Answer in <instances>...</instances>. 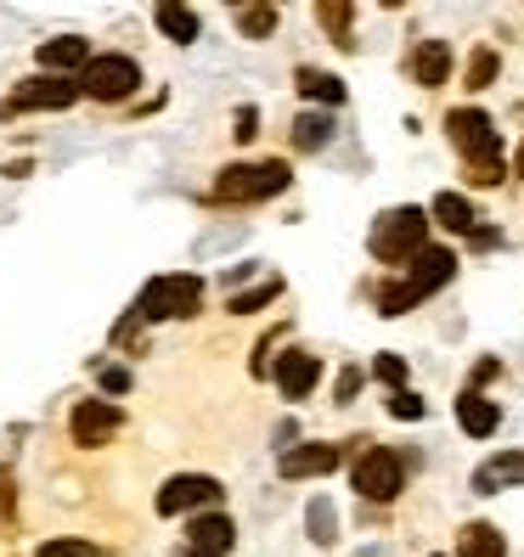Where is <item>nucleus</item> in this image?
<instances>
[{
  "instance_id": "obj_1",
  "label": "nucleus",
  "mask_w": 524,
  "mask_h": 557,
  "mask_svg": "<svg viewBox=\"0 0 524 557\" xmlns=\"http://www.w3.org/2000/svg\"><path fill=\"white\" fill-rule=\"evenodd\" d=\"M451 129V147L468 158V170H474V186H497L508 175V163H502V136H497V124H490V113L479 108H456L446 119Z\"/></svg>"
},
{
  "instance_id": "obj_2",
  "label": "nucleus",
  "mask_w": 524,
  "mask_h": 557,
  "mask_svg": "<svg viewBox=\"0 0 524 557\" xmlns=\"http://www.w3.org/2000/svg\"><path fill=\"white\" fill-rule=\"evenodd\" d=\"M451 276H456V253L451 248H423L406 265V282L378 287V315H406L412 305L429 299V293H440Z\"/></svg>"
},
{
  "instance_id": "obj_3",
  "label": "nucleus",
  "mask_w": 524,
  "mask_h": 557,
  "mask_svg": "<svg viewBox=\"0 0 524 557\" xmlns=\"http://www.w3.org/2000/svg\"><path fill=\"white\" fill-rule=\"evenodd\" d=\"M423 237H429V214L406 203V209H389V214L373 220L367 248H373V259H383V265H412V259L429 248Z\"/></svg>"
},
{
  "instance_id": "obj_4",
  "label": "nucleus",
  "mask_w": 524,
  "mask_h": 557,
  "mask_svg": "<svg viewBox=\"0 0 524 557\" xmlns=\"http://www.w3.org/2000/svg\"><path fill=\"white\" fill-rule=\"evenodd\" d=\"M293 170L282 158H266V163H226L220 181H215V198L220 203H266L277 191H288Z\"/></svg>"
},
{
  "instance_id": "obj_5",
  "label": "nucleus",
  "mask_w": 524,
  "mask_h": 557,
  "mask_svg": "<svg viewBox=\"0 0 524 557\" xmlns=\"http://www.w3.org/2000/svg\"><path fill=\"white\" fill-rule=\"evenodd\" d=\"M198 305H204V282L198 276H153L147 287H142V299H136V310H142V321H186V315H198Z\"/></svg>"
},
{
  "instance_id": "obj_6",
  "label": "nucleus",
  "mask_w": 524,
  "mask_h": 557,
  "mask_svg": "<svg viewBox=\"0 0 524 557\" xmlns=\"http://www.w3.org/2000/svg\"><path fill=\"white\" fill-rule=\"evenodd\" d=\"M355 490H362L367 502H395L406 490V462L389 445H367L362 456H355Z\"/></svg>"
},
{
  "instance_id": "obj_7",
  "label": "nucleus",
  "mask_w": 524,
  "mask_h": 557,
  "mask_svg": "<svg viewBox=\"0 0 524 557\" xmlns=\"http://www.w3.org/2000/svg\"><path fill=\"white\" fill-rule=\"evenodd\" d=\"M136 85H142V69H136V57H124V51L90 57V69L80 74V90L90 96V102H124Z\"/></svg>"
},
{
  "instance_id": "obj_8",
  "label": "nucleus",
  "mask_w": 524,
  "mask_h": 557,
  "mask_svg": "<svg viewBox=\"0 0 524 557\" xmlns=\"http://www.w3.org/2000/svg\"><path fill=\"white\" fill-rule=\"evenodd\" d=\"M215 502H220V479H209V473H175L170 484L158 490V512L163 518H175V512H215Z\"/></svg>"
},
{
  "instance_id": "obj_9",
  "label": "nucleus",
  "mask_w": 524,
  "mask_h": 557,
  "mask_svg": "<svg viewBox=\"0 0 524 557\" xmlns=\"http://www.w3.org/2000/svg\"><path fill=\"white\" fill-rule=\"evenodd\" d=\"M80 102V85H69V79H23L17 90H12V102H7V113H62V108H74Z\"/></svg>"
},
{
  "instance_id": "obj_10",
  "label": "nucleus",
  "mask_w": 524,
  "mask_h": 557,
  "mask_svg": "<svg viewBox=\"0 0 524 557\" xmlns=\"http://www.w3.org/2000/svg\"><path fill=\"white\" fill-rule=\"evenodd\" d=\"M119 406H108V400H85V406H74V445H85V450H96V445H108L113 434H119Z\"/></svg>"
},
{
  "instance_id": "obj_11",
  "label": "nucleus",
  "mask_w": 524,
  "mask_h": 557,
  "mask_svg": "<svg viewBox=\"0 0 524 557\" xmlns=\"http://www.w3.org/2000/svg\"><path fill=\"white\" fill-rule=\"evenodd\" d=\"M232 541H237V523L226 518V512H198V518L186 523V546H192V552L226 557V552H232Z\"/></svg>"
},
{
  "instance_id": "obj_12",
  "label": "nucleus",
  "mask_w": 524,
  "mask_h": 557,
  "mask_svg": "<svg viewBox=\"0 0 524 557\" xmlns=\"http://www.w3.org/2000/svg\"><path fill=\"white\" fill-rule=\"evenodd\" d=\"M333 468H339V445H293V450H282V462H277L282 479H321Z\"/></svg>"
},
{
  "instance_id": "obj_13",
  "label": "nucleus",
  "mask_w": 524,
  "mask_h": 557,
  "mask_svg": "<svg viewBox=\"0 0 524 557\" xmlns=\"http://www.w3.org/2000/svg\"><path fill=\"white\" fill-rule=\"evenodd\" d=\"M316 377H321V360L305 355V349H288V355L277 360V388H282L288 400H305L310 388H316Z\"/></svg>"
},
{
  "instance_id": "obj_14",
  "label": "nucleus",
  "mask_w": 524,
  "mask_h": 557,
  "mask_svg": "<svg viewBox=\"0 0 524 557\" xmlns=\"http://www.w3.org/2000/svg\"><path fill=\"white\" fill-rule=\"evenodd\" d=\"M456 422H463V434L490 440V434H497V422H502V406L485 400L479 388H463V400H456Z\"/></svg>"
},
{
  "instance_id": "obj_15",
  "label": "nucleus",
  "mask_w": 524,
  "mask_h": 557,
  "mask_svg": "<svg viewBox=\"0 0 524 557\" xmlns=\"http://www.w3.org/2000/svg\"><path fill=\"white\" fill-rule=\"evenodd\" d=\"M40 69L46 74H85L90 69V40H80V35H62V40H46L40 46Z\"/></svg>"
},
{
  "instance_id": "obj_16",
  "label": "nucleus",
  "mask_w": 524,
  "mask_h": 557,
  "mask_svg": "<svg viewBox=\"0 0 524 557\" xmlns=\"http://www.w3.org/2000/svg\"><path fill=\"white\" fill-rule=\"evenodd\" d=\"M412 79L429 85V90L446 85V79H451V46H446V40H423V46L412 51Z\"/></svg>"
},
{
  "instance_id": "obj_17",
  "label": "nucleus",
  "mask_w": 524,
  "mask_h": 557,
  "mask_svg": "<svg viewBox=\"0 0 524 557\" xmlns=\"http://www.w3.org/2000/svg\"><path fill=\"white\" fill-rule=\"evenodd\" d=\"M502 484H524V456H519V450L490 456V462L474 473V490H479V496H497Z\"/></svg>"
},
{
  "instance_id": "obj_18",
  "label": "nucleus",
  "mask_w": 524,
  "mask_h": 557,
  "mask_svg": "<svg viewBox=\"0 0 524 557\" xmlns=\"http://www.w3.org/2000/svg\"><path fill=\"white\" fill-rule=\"evenodd\" d=\"M153 23L163 28V40H175V46H192V40H198V12H192V7H175V0H163V7L153 12Z\"/></svg>"
},
{
  "instance_id": "obj_19",
  "label": "nucleus",
  "mask_w": 524,
  "mask_h": 557,
  "mask_svg": "<svg viewBox=\"0 0 524 557\" xmlns=\"http://www.w3.org/2000/svg\"><path fill=\"white\" fill-rule=\"evenodd\" d=\"M456 552H463V557H508V541L497 535V523H463Z\"/></svg>"
},
{
  "instance_id": "obj_20",
  "label": "nucleus",
  "mask_w": 524,
  "mask_h": 557,
  "mask_svg": "<svg viewBox=\"0 0 524 557\" xmlns=\"http://www.w3.org/2000/svg\"><path fill=\"white\" fill-rule=\"evenodd\" d=\"M293 85H300V96H310V102H327V108H339L344 96H350L339 74H321V69H300V74H293Z\"/></svg>"
},
{
  "instance_id": "obj_21",
  "label": "nucleus",
  "mask_w": 524,
  "mask_h": 557,
  "mask_svg": "<svg viewBox=\"0 0 524 557\" xmlns=\"http://www.w3.org/2000/svg\"><path fill=\"white\" fill-rule=\"evenodd\" d=\"M429 214L446 225V232H468L474 237V203L463 198V191H440V198L429 203Z\"/></svg>"
},
{
  "instance_id": "obj_22",
  "label": "nucleus",
  "mask_w": 524,
  "mask_h": 557,
  "mask_svg": "<svg viewBox=\"0 0 524 557\" xmlns=\"http://www.w3.org/2000/svg\"><path fill=\"white\" fill-rule=\"evenodd\" d=\"M327 141H333V119L327 113H300L293 119V147L300 152H321Z\"/></svg>"
},
{
  "instance_id": "obj_23",
  "label": "nucleus",
  "mask_w": 524,
  "mask_h": 557,
  "mask_svg": "<svg viewBox=\"0 0 524 557\" xmlns=\"http://www.w3.org/2000/svg\"><path fill=\"white\" fill-rule=\"evenodd\" d=\"M316 17H321L327 35H333V46H344V51L355 46V40H350V23H355V7H350V0H321Z\"/></svg>"
},
{
  "instance_id": "obj_24",
  "label": "nucleus",
  "mask_w": 524,
  "mask_h": 557,
  "mask_svg": "<svg viewBox=\"0 0 524 557\" xmlns=\"http://www.w3.org/2000/svg\"><path fill=\"white\" fill-rule=\"evenodd\" d=\"M271 299H282V282L277 276H266V282L248 287V293H232V305H226V310H232V315H254V310H266Z\"/></svg>"
},
{
  "instance_id": "obj_25",
  "label": "nucleus",
  "mask_w": 524,
  "mask_h": 557,
  "mask_svg": "<svg viewBox=\"0 0 524 557\" xmlns=\"http://www.w3.org/2000/svg\"><path fill=\"white\" fill-rule=\"evenodd\" d=\"M237 28H243V40H271L277 7H237Z\"/></svg>"
},
{
  "instance_id": "obj_26",
  "label": "nucleus",
  "mask_w": 524,
  "mask_h": 557,
  "mask_svg": "<svg viewBox=\"0 0 524 557\" xmlns=\"http://www.w3.org/2000/svg\"><path fill=\"white\" fill-rule=\"evenodd\" d=\"M305 523H310V541H316V546H333V535H339V518H333V507H327L321 496L305 507Z\"/></svg>"
},
{
  "instance_id": "obj_27",
  "label": "nucleus",
  "mask_w": 524,
  "mask_h": 557,
  "mask_svg": "<svg viewBox=\"0 0 524 557\" xmlns=\"http://www.w3.org/2000/svg\"><path fill=\"white\" fill-rule=\"evenodd\" d=\"M497 69H502V57L490 51V46H485V51H474V57H468V90H485L490 79H497Z\"/></svg>"
},
{
  "instance_id": "obj_28",
  "label": "nucleus",
  "mask_w": 524,
  "mask_h": 557,
  "mask_svg": "<svg viewBox=\"0 0 524 557\" xmlns=\"http://www.w3.org/2000/svg\"><path fill=\"white\" fill-rule=\"evenodd\" d=\"M373 372H378V383L395 388V395L406 388V360H401V355H378V360H373Z\"/></svg>"
},
{
  "instance_id": "obj_29",
  "label": "nucleus",
  "mask_w": 524,
  "mask_h": 557,
  "mask_svg": "<svg viewBox=\"0 0 524 557\" xmlns=\"http://www.w3.org/2000/svg\"><path fill=\"white\" fill-rule=\"evenodd\" d=\"M423 411H429V406H423V400L412 395V388H401V395H389V417H401V422H423Z\"/></svg>"
},
{
  "instance_id": "obj_30",
  "label": "nucleus",
  "mask_w": 524,
  "mask_h": 557,
  "mask_svg": "<svg viewBox=\"0 0 524 557\" xmlns=\"http://www.w3.org/2000/svg\"><path fill=\"white\" fill-rule=\"evenodd\" d=\"M40 557H96V552H90V541H46Z\"/></svg>"
},
{
  "instance_id": "obj_31",
  "label": "nucleus",
  "mask_w": 524,
  "mask_h": 557,
  "mask_svg": "<svg viewBox=\"0 0 524 557\" xmlns=\"http://www.w3.org/2000/svg\"><path fill=\"white\" fill-rule=\"evenodd\" d=\"M232 136H237V141H254V136H259V113H254V108H237V129H232Z\"/></svg>"
},
{
  "instance_id": "obj_32",
  "label": "nucleus",
  "mask_w": 524,
  "mask_h": 557,
  "mask_svg": "<svg viewBox=\"0 0 524 557\" xmlns=\"http://www.w3.org/2000/svg\"><path fill=\"white\" fill-rule=\"evenodd\" d=\"M102 388H108V395H124V388H130V372H124V367H102Z\"/></svg>"
},
{
  "instance_id": "obj_33",
  "label": "nucleus",
  "mask_w": 524,
  "mask_h": 557,
  "mask_svg": "<svg viewBox=\"0 0 524 557\" xmlns=\"http://www.w3.org/2000/svg\"><path fill=\"white\" fill-rule=\"evenodd\" d=\"M355 388H362V372H355V367H350V372L339 377V400H355Z\"/></svg>"
},
{
  "instance_id": "obj_34",
  "label": "nucleus",
  "mask_w": 524,
  "mask_h": 557,
  "mask_svg": "<svg viewBox=\"0 0 524 557\" xmlns=\"http://www.w3.org/2000/svg\"><path fill=\"white\" fill-rule=\"evenodd\" d=\"M497 372H502V360H479V367H474V383H490Z\"/></svg>"
},
{
  "instance_id": "obj_35",
  "label": "nucleus",
  "mask_w": 524,
  "mask_h": 557,
  "mask_svg": "<svg viewBox=\"0 0 524 557\" xmlns=\"http://www.w3.org/2000/svg\"><path fill=\"white\" fill-rule=\"evenodd\" d=\"M175 557H209V552H192V546H181V552H175Z\"/></svg>"
},
{
  "instance_id": "obj_36",
  "label": "nucleus",
  "mask_w": 524,
  "mask_h": 557,
  "mask_svg": "<svg viewBox=\"0 0 524 557\" xmlns=\"http://www.w3.org/2000/svg\"><path fill=\"white\" fill-rule=\"evenodd\" d=\"M519 175H524V147H519Z\"/></svg>"
}]
</instances>
